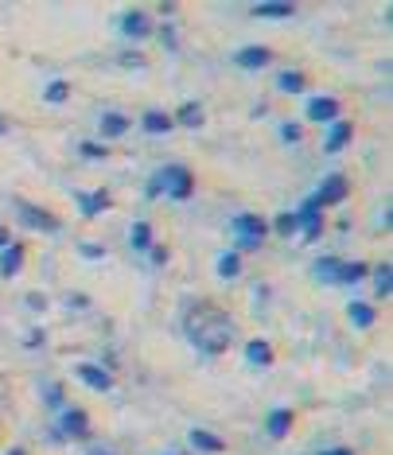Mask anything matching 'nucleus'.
Listing matches in <instances>:
<instances>
[{"mask_svg":"<svg viewBox=\"0 0 393 455\" xmlns=\"http://www.w3.org/2000/svg\"><path fill=\"white\" fill-rule=\"evenodd\" d=\"M370 273H374V292H378L381 299H389V292H393V265L381 261L378 268H370Z\"/></svg>","mask_w":393,"mask_h":455,"instance_id":"nucleus-25","label":"nucleus"},{"mask_svg":"<svg viewBox=\"0 0 393 455\" xmlns=\"http://www.w3.org/2000/svg\"><path fill=\"white\" fill-rule=\"evenodd\" d=\"M308 121H316V125H335V121H343V106H339V98H308Z\"/></svg>","mask_w":393,"mask_h":455,"instance_id":"nucleus-5","label":"nucleus"},{"mask_svg":"<svg viewBox=\"0 0 393 455\" xmlns=\"http://www.w3.org/2000/svg\"><path fill=\"white\" fill-rule=\"evenodd\" d=\"M59 428H63L70 440H86L90 436V417L82 409H59Z\"/></svg>","mask_w":393,"mask_h":455,"instance_id":"nucleus-10","label":"nucleus"},{"mask_svg":"<svg viewBox=\"0 0 393 455\" xmlns=\"http://www.w3.org/2000/svg\"><path fill=\"white\" fill-rule=\"evenodd\" d=\"M304 86H308V78L300 75V70H281V75H277V90H281V94H300Z\"/></svg>","mask_w":393,"mask_h":455,"instance_id":"nucleus-26","label":"nucleus"},{"mask_svg":"<svg viewBox=\"0 0 393 455\" xmlns=\"http://www.w3.org/2000/svg\"><path fill=\"white\" fill-rule=\"evenodd\" d=\"M296 230L304 234V242H316L319 237V230H324V206H319L316 199H308L296 211Z\"/></svg>","mask_w":393,"mask_h":455,"instance_id":"nucleus-4","label":"nucleus"},{"mask_svg":"<svg viewBox=\"0 0 393 455\" xmlns=\"http://www.w3.org/2000/svg\"><path fill=\"white\" fill-rule=\"evenodd\" d=\"M44 98L51 101V106H63V101L70 98V86H67V82H63V78H55V82H47Z\"/></svg>","mask_w":393,"mask_h":455,"instance_id":"nucleus-29","label":"nucleus"},{"mask_svg":"<svg viewBox=\"0 0 393 455\" xmlns=\"http://www.w3.org/2000/svg\"><path fill=\"white\" fill-rule=\"evenodd\" d=\"M350 137H355V129H350V121H335V125H327V140H324V152H343Z\"/></svg>","mask_w":393,"mask_h":455,"instance_id":"nucleus-13","label":"nucleus"},{"mask_svg":"<svg viewBox=\"0 0 393 455\" xmlns=\"http://www.w3.org/2000/svg\"><path fill=\"white\" fill-rule=\"evenodd\" d=\"M121 67H137V70H140L144 59H140V55H121Z\"/></svg>","mask_w":393,"mask_h":455,"instance_id":"nucleus-33","label":"nucleus"},{"mask_svg":"<svg viewBox=\"0 0 393 455\" xmlns=\"http://www.w3.org/2000/svg\"><path fill=\"white\" fill-rule=\"evenodd\" d=\"M16 211H20V222L32 226V230H47V234H55V230H59V219H51L44 206H32V203L16 199Z\"/></svg>","mask_w":393,"mask_h":455,"instance_id":"nucleus-7","label":"nucleus"},{"mask_svg":"<svg viewBox=\"0 0 393 455\" xmlns=\"http://www.w3.org/2000/svg\"><path fill=\"white\" fill-rule=\"evenodd\" d=\"M172 121L175 125H183V129H199L203 125V106L199 101H183V106L172 113Z\"/></svg>","mask_w":393,"mask_h":455,"instance_id":"nucleus-20","label":"nucleus"},{"mask_svg":"<svg viewBox=\"0 0 393 455\" xmlns=\"http://www.w3.org/2000/svg\"><path fill=\"white\" fill-rule=\"evenodd\" d=\"M269 59H273V55H269V47H242L234 55V67L237 70H265Z\"/></svg>","mask_w":393,"mask_h":455,"instance_id":"nucleus-12","label":"nucleus"},{"mask_svg":"<svg viewBox=\"0 0 393 455\" xmlns=\"http://www.w3.org/2000/svg\"><path fill=\"white\" fill-rule=\"evenodd\" d=\"M144 195H148V199L168 195V199L183 203V199H191V195H195V175H191V168H183V164H168V168H160L148 180V191H144Z\"/></svg>","mask_w":393,"mask_h":455,"instance_id":"nucleus-2","label":"nucleus"},{"mask_svg":"<svg viewBox=\"0 0 393 455\" xmlns=\"http://www.w3.org/2000/svg\"><path fill=\"white\" fill-rule=\"evenodd\" d=\"M98 129H101V137H106V140L125 137V132L132 129V117H125V113H117V109H106L98 117Z\"/></svg>","mask_w":393,"mask_h":455,"instance_id":"nucleus-11","label":"nucleus"},{"mask_svg":"<svg viewBox=\"0 0 393 455\" xmlns=\"http://www.w3.org/2000/svg\"><path fill=\"white\" fill-rule=\"evenodd\" d=\"M78 152H82L86 160H109V148H106V144H94V140L78 144Z\"/></svg>","mask_w":393,"mask_h":455,"instance_id":"nucleus-30","label":"nucleus"},{"mask_svg":"<svg viewBox=\"0 0 393 455\" xmlns=\"http://www.w3.org/2000/svg\"><path fill=\"white\" fill-rule=\"evenodd\" d=\"M277 132H281L285 144H300V137H304V129H300V125H288V121H281V129H277Z\"/></svg>","mask_w":393,"mask_h":455,"instance_id":"nucleus-32","label":"nucleus"},{"mask_svg":"<svg viewBox=\"0 0 393 455\" xmlns=\"http://www.w3.org/2000/svg\"><path fill=\"white\" fill-rule=\"evenodd\" d=\"M4 245H12V234H8L4 226H0V250H4Z\"/></svg>","mask_w":393,"mask_h":455,"instance_id":"nucleus-36","label":"nucleus"},{"mask_svg":"<svg viewBox=\"0 0 393 455\" xmlns=\"http://www.w3.org/2000/svg\"><path fill=\"white\" fill-rule=\"evenodd\" d=\"M250 12L257 20H293L296 16V4H281V0H265V4H253Z\"/></svg>","mask_w":393,"mask_h":455,"instance_id":"nucleus-17","label":"nucleus"},{"mask_svg":"<svg viewBox=\"0 0 393 455\" xmlns=\"http://www.w3.org/2000/svg\"><path fill=\"white\" fill-rule=\"evenodd\" d=\"M20 268H24V245L12 242L0 250V276H16Z\"/></svg>","mask_w":393,"mask_h":455,"instance_id":"nucleus-18","label":"nucleus"},{"mask_svg":"<svg viewBox=\"0 0 393 455\" xmlns=\"http://www.w3.org/2000/svg\"><path fill=\"white\" fill-rule=\"evenodd\" d=\"M339 265H343L339 257H324V261H316V268H312L316 281H324V284H339Z\"/></svg>","mask_w":393,"mask_h":455,"instance_id":"nucleus-27","label":"nucleus"},{"mask_svg":"<svg viewBox=\"0 0 393 455\" xmlns=\"http://www.w3.org/2000/svg\"><path fill=\"white\" fill-rule=\"evenodd\" d=\"M245 362H250V366H273V347H269L265 339H250V343H245Z\"/></svg>","mask_w":393,"mask_h":455,"instance_id":"nucleus-22","label":"nucleus"},{"mask_svg":"<svg viewBox=\"0 0 393 455\" xmlns=\"http://www.w3.org/2000/svg\"><path fill=\"white\" fill-rule=\"evenodd\" d=\"M78 206H82V214L86 219H98L101 211H109V191H94V195H75Z\"/></svg>","mask_w":393,"mask_h":455,"instance_id":"nucleus-21","label":"nucleus"},{"mask_svg":"<svg viewBox=\"0 0 393 455\" xmlns=\"http://www.w3.org/2000/svg\"><path fill=\"white\" fill-rule=\"evenodd\" d=\"M366 273H370L366 261H343L339 265V284H358V281H366Z\"/></svg>","mask_w":393,"mask_h":455,"instance_id":"nucleus-24","label":"nucleus"},{"mask_svg":"<svg viewBox=\"0 0 393 455\" xmlns=\"http://www.w3.org/2000/svg\"><path fill=\"white\" fill-rule=\"evenodd\" d=\"M347 319L355 323L358 331H366V327H374V319H378V312L370 304H362V299H355V304L347 307Z\"/></svg>","mask_w":393,"mask_h":455,"instance_id":"nucleus-23","label":"nucleus"},{"mask_svg":"<svg viewBox=\"0 0 393 455\" xmlns=\"http://www.w3.org/2000/svg\"><path fill=\"white\" fill-rule=\"evenodd\" d=\"M129 245H132V250H137V253H148L152 250V245H156V237H152V222H132V230H129Z\"/></svg>","mask_w":393,"mask_h":455,"instance_id":"nucleus-19","label":"nucleus"},{"mask_svg":"<svg viewBox=\"0 0 393 455\" xmlns=\"http://www.w3.org/2000/svg\"><path fill=\"white\" fill-rule=\"evenodd\" d=\"M230 234H234L237 253H253V250H261V245H265L269 226H265L261 214H234V219H230Z\"/></svg>","mask_w":393,"mask_h":455,"instance_id":"nucleus-3","label":"nucleus"},{"mask_svg":"<svg viewBox=\"0 0 393 455\" xmlns=\"http://www.w3.org/2000/svg\"><path fill=\"white\" fill-rule=\"evenodd\" d=\"M265 432H269L273 440H285L288 432H293V409H273V412H269Z\"/></svg>","mask_w":393,"mask_h":455,"instance_id":"nucleus-16","label":"nucleus"},{"mask_svg":"<svg viewBox=\"0 0 393 455\" xmlns=\"http://www.w3.org/2000/svg\"><path fill=\"white\" fill-rule=\"evenodd\" d=\"M152 261L164 265V261H168V250H156V245H152Z\"/></svg>","mask_w":393,"mask_h":455,"instance_id":"nucleus-34","label":"nucleus"},{"mask_svg":"<svg viewBox=\"0 0 393 455\" xmlns=\"http://www.w3.org/2000/svg\"><path fill=\"white\" fill-rule=\"evenodd\" d=\"M183 335L191 339V347L199 350L206 358H219L226 347L234 343L237 335V323L230 312H222V307L214 304H195L188 315H183Z\"/></svg>","mask_w":393,"mask_h":455,"instance_id":"nucleus-1","label":"nucleus"},{"mask_svg":"<svg viewBox=\"0 0 393 455\" xmlns=\"http://www.w3.org/2000/svg\"><path fill=\"white\" fill-rule=\"evenodd\" d=\"M8 455H28V451H24V448H12V451H8Z\"/></svg>","mask_w":393,"mask_h":455,"instance_id":"nucleus-40","label":"nucleus"},{"mask_svg":"<svg viewBox=\"0 0 393 455\" xmlns=\"http://www.w3.org/2000/svg\"><path fill=\"white\" fill-rule=\"evenodd\" d=\"M121 36L125 39H148L152 36V20H148V12H140V8H129L125 16H121Z\"/></svg>","mask_w":393,"mask_h":455,"instance_id":"nucleus-9","label":"nucleus"},{"mask_svg":"<svg viewBox=\"0 0 393 455\" xmlns=\"http://www.w3.org/2000/svg\"><path fill=\"white\" fill-rule=\"evenodd\" d=\"M75 378L82 381V386H90L94 393H109L113 389V374H109V370H101V366H94V362H78Z\"/></svg>","mask_w":393,"mask_h":455,"instance_id":"nucleus-8","label":"nucleus"},{"mask_svg":"<svg viewBox=\"0 0 393 455\" xmlns=\"http://www.w3.org/2000/svg\"><path fill=\"white\" fill-rule=\"evenodd\" d=\"M160 36H164V44H168V47H175V32H172L168 24H164V32H160Z\"/></svg>","mask_w":393,"mask_h":455,"instance_id":"nucleus-35","label":"nucleus"},{"mask_svg":"<svg viewBox=\"0 0 393 455\" xmlns=\"http://www.w3.org/2000/svg\"><path fill=\"white\" fill-rule=\"evenodd\" d=\"M237 273H242V253H222L219 257V276L222 281H234Z\"/></svg>","mask_w":393,"mask_h":455,"instance_id":"nucleus-28","label":"nucleus"},{"mask_svg":"<svg viewBox=\"0 0 393 455\" xmlns=\"http://www.w3.org/2000/svg\"><path fill=\"white\" fill-rule=\"evenodd\" d=\"M90 455H113V451H106V448H94V451H90Z\"/></svg>","mask_w":393,"mask_h":455,"instance_id":"nucleus-39","label":"nucleus"},{"mask_svg":"<svg viewBox=\"0 0 393 455\" xmlns=\"http://www.w3.org/2000/svg\"><path fill=\"white\" fill-rule=\"evenodd\" d=\"M4 132H8V121H4V117H0V137H4Z\"/></svg>","mask_w":393,"mask_h":455,"instance_id":"nucleus-38","label":"nucleus"},{"mask_svg":"<svg viewBox=\"0 0 393 455\" xmlns=\"http://www.w3.org/2000/svg\"><path fill=\"white\" fill-rule=\"evenodd\" d=\"M324 455H355V451H350V448H327Z\"/></svg>","mask_w":393,"mask_h":455,"instance_id":"nucleus-37","label":"nucleus"},{"mask_svg":"<svg viewBox=\"0 0 393 455\" xmlns=\"http://www.w3.org/2000/svg\"><path fill=\"white\" fill-rule=\"evenodd\" d=\"M273 230L281 234V237H293V234H300V230H296V211L281 214V219H277V226H273Z\"/></svg>","mask_w":393,"mask_h":455,"instance_id":"nucleus-31","label":"nucleus"},{"mask_svg":"<svg viewBox=\"0 0 393 455\" xmlns=\"http://www.w3.org/2000/svg\"><path fill=\"white\" fill-rule=\"evenodd\" d=\"M350 195V183H347V175H339V172H331L324 183H319V191L312 195V199L319 203V206H335V203H343Z\"/></svg>","mask_w":393,"mask_h":455,"instance_id":"nucleus-6","label":"nucleus"},{"mask_svg":"<svg viewBox=\"0 0 393 455\" xmlns=\"http://www.w3.org/2000/svg\"><path fill=\"white\" fill-rule=\"evenodd\" d=\"M140 129L152 132V137H164V132L175 129V121H172V113H164V109H148V113L140 117Z\"/></svg>","mask_w":393,"mask_h":455,"instance_id":"nucleus-14","label":"nucleus"},{"mask_svg":"<svg viewBox=\"0 0 393 455\" xmlns=\"http://www.w3.org/2000/svg\"><path fill=\"white\" fill-rule=\"evenodd\" d=\"M191 448L195 451H203V455H222L226 451V440H219V436H211L206 428H191Z\"/></svg>","mask_w":393,"mask_h":455,"instance_id":"nucleus-15","label":"nucleus"}]
</instances>
